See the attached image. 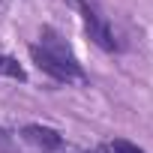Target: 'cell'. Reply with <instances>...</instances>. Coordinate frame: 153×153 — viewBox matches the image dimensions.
<instances>
[{"label":"cell","instance_id":"6da1fadb","mask_svg":"<svg viewBox=\"0 0 153 153\" xmlns=\"http://www.w3.org/2000/svg\"><path fill=\"white\" fill-rule=\"evenodd\" d=\"M75 6H78V12H81V21H84V27H87V36H90L102 51H117V48H120L117 39H114V30H111L108 18L99 12V6L93 3V0H75Z\"/></svg>","mask_w":153,"mask_h":153},{"label":"cell","instance_id":"7a4b0ae2","mask_svg":"<svg viewBox=\"0 0 153 153\" xmlns=\"http://www.w3.org/2000/svg\"><path fill=\"white\" fill-rule=\"evenodd\" d=\"M30 57L36 60V66H39L42 72L51 75L54 81H66V84H84V81H87L84 72H81V63H66V60H60V57H51V54L42 51L39 45L30 48Z\"/></svg>","mask_w":153,"mask_h":153},{"label":"cell","instance_id":"3957f363","mask_svg":"<svg viewBox=\"0 0 153 153\" xmlns=\"http://www.w3.org/2000/svg\"><path fill=\"white\" fill-rule=\"evenodd\" d=\"M21 138H24L27 144L39 147V150H57V147L63 144V135H60L57 129H51V126H39V123L24 126V129H21Z\"/></svg>","mask_w":153,"mask_h":153},{"label":"cell","instance_id":"277c9868","mask_svg":"<svg viewBox=\"0 0 153 153\" xmlns=\"http://www.w3.org/2000/svg\"><path fill=\"white\" fill-rule=\"evenodd\" d=\"M0 78L24 81V78H27V72H24V66H21L15 57H9V54H0Z\"/></svg>","mask_w":153,"mask_h":153},{"label":"cell","instance_id":"5b68a950","mask_svg":"<svg viewBox=\"0 0 153 153\" xmlns=\"http://www.w3.org/2000/svg\"><path fill=\"white\" fill-rule=\"evenodd\" d=\"M111 150H114V153H144L138 144H132V141H123V138H117V141L111 144Z\"/></svg>","mask_w":153,"mask_h":153},{"label":"cell","instance_id":"8992f818","mask_svg":"<svg viewBox=\"0 0 153 153\" xmlns=\"http://www.w3.org/2000/svg\"><path fill=\"white\" fill-rule=\"evenodd\" d=\"M0 147H9V132L0 126Z\"/></svg>","mask_w":153,"mask_h":153}]
</instances>
